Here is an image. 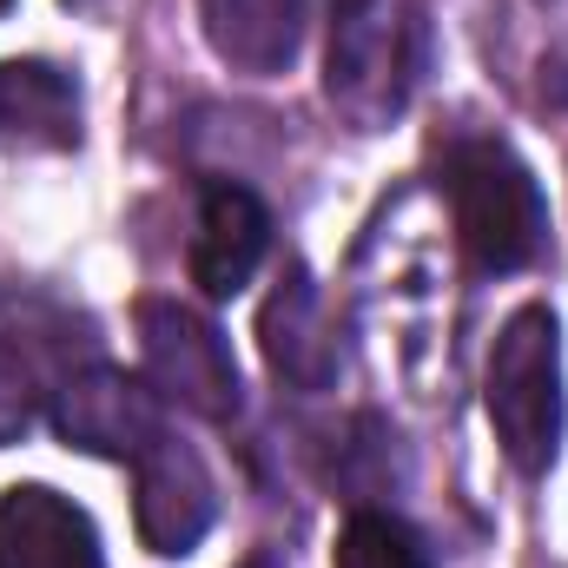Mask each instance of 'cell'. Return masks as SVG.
Listing matches in <instances>:
<instances>
[{"instance_id": "obj_1", "label": "cell", "mask_w": 568, "mask_h": 568, "mask_svg": "<svg viewBox=\"0 0 568 568\" xmlns=\"http://www.w3.org/2000/svg\"><path fill=\"white\" fill-rule=\"evenodd\" d=\"M424 7L417 0H337L324 47V100L357 126L384 133L424 80Z\"/></svg>"}, {"instance_id": "obj_2", "label": "cell", "mask_w": 568, "mask_h": 568, "mask_svg": "<svg viewBox=\"0 0 568 568\" xmlns=\"http://www.w3.org/2000/svg\"><path fill=\"white\" fill-rule=\"evenodd\" d=\"M443 192H449V219L463 239V258L483 278L523 272L542 258L549 245V199L536 185V172L509 152L503 140H463L443 159Z\"/></svg>"}, {"instance_id": "obj_3", "label": "cell", "mask_w": 568, "mask_h": 568, "mask_svg": "<svg viewBox=\"0 0 568 568\" xmlns=\"http://www.w3.org/2000/svg\"><path fill=\"white\" fill-rule=\"evenodd\" d=\"M483 404L503 456L523 476H542L562 449V331L549 304H523L489 351V377H483Z\"/></svg>"}, {"instance_id": "obj_4", "label": "cell", "mask_w": 568, "mask_h": 568, "mask_svg": "<svg viewBox=\"0 0 568 568\" xmlns=\"http://www.w3.org/2000/svg\"><path fill=\"white\" fill-rule=\"evenodd\" d=\"M140 357L145 377L165 404L205 417V424H232L239 417V364H232V344L225 331L179 304V297H145L140 304Z\"/></svg>"}, {"instance_id": "obj_5", "label": "cell", "mask_w": 568, "mask_h": 568, "mask_svg": "<svg viewBox=\"0 0 568 568\" xmlns=\"http://www.w3.org/2000/svg\"><path fill=\"white\" fill-rule=\"evenodd\" d=\"M133 476H140V496H133L140 542L152 556H192L219 516V489H212L205 456L192 443H179L172 429H159L133 456Z\"/></svg>"}, {"instance_id": "obj_6", "label": "cell", "mask_w": 568, "mask_h": 568, "mask_svg": "<svg viewBox=\"0 0 568 568\" xmlns=\"http://www.w3.org/2000/svg\"><path fill=\"white\" fill-rule=\"evenodd\" d=\"M53 429L73 449H93V456H140L165 424H159V397L145 384H133L113 364H87V371L60 377V390H53Z\"/></svg>"}, {"instance_id": "obj_7", "label": "cell", "mask_w": 568, "mask_h": 568, "mask_svg": "<svg viewBox=\"0 0 568 568\" xmlns=\"http://www.w3.org/2000/svg\"><path fill=\"white\" fill-rule=\"evenodd\" d=\"M272 245V212L252 185H232V179H212L199 192V232H192V284L205 297H239L258 258Z\"/></svg>"}, {"instance_id": "obj_8", "label": "cell", "mask_w": 568, "mask_h": 568, "mask_svg": "<svg viewBox=\"0 0 568 568\" xmlns=\"http://www.w3.org/2000/svg\"><path fill=\"white\" fill-rule=\"evenodd\" d=\"M0 568H106L100 529L47 483H13L0 496Z\"/></svg>"}, {"instance_id": "obj_9", "label": "cell", "mask_w": 568, "mask_h": 568, "mask_svg": "<svg viewBox=\"0 0 568 568\" xmlns=\"http://www.w3.org/2000/svg\"><path fill=\"white\" fill-rule=\"evenodd\" d=\"M258 337H265V364L291 390H331V377H337V331H331L324 297H317L304 265H291L278 278V291L265 297Z\"/></svg>"}, {"instance_id": "obj_10", "label": "cell", "mask_w": 568, "mask_h": 568, "mask_svg": "<svg viewBox=\"0 0 568 568\" xmlns=\"http://www.w3.org/2000/svg\"><path fill=\"white\" fill-rule=\"evenodd\" d=\"M311 13H317V0H199L212 53L252 80H272L297 60Z\"/></svg>"}, {"instance_id": "obj_11", "label": "cell", "mask_w": 568, "mask_h": 568, "mask_svg": "<svg viewBox=\"0 0 568 568\" xmlns=\"http://www.w3.org/2000/svg\"><path fill=\"white\" fill-rule=\"evenodd\" d=\"M0 140L67 152L80 145V93L47 60H0Z\"/></svg>"}, {"instance_id": "obj_12", "label": "cell", "mask_w": 568, "mask_h": 568, "mask_svg": "<svg viewBox=\"0 0 568 568\" xmlns=\"http://www.w3.org/2000/svg\"><path fill=\"white\" fill-rule=\"evenodd\" d=\"M331 568H429V549L404 516L357 509V516L344 523V536H337Z\"/></svg>"}, {"instance_id": "obj_13", "label": "cell", "mask_w": 568, "mask_h": 568, "mask_svg": "<svg viewBox=\"0 0 568 568\" xmlns=\"http://www.w3.org/2000/svg\"><path fill=\"white\" fill-rule=\"evenodd\" d=\"M33 424V377H27V351L13 344V331H0V443H20Z\"/></svg>"}, {"instance_id": "obj_14", "label": "cell", "mask_w": 568, "mask_h": 568, "mask_svg": "<svg viewBox=\"0 0 568 568\" xmlns=\"http://www.w3.org/2000/svg\"><path fill=\"white\" fill-rule=\"evenodd\" d=\"M67 7H80V13H100V20H113V13H126L133 0H67Z\"/></svg>"}, {"instance_id": "obj_15", "label": "cell", "mask_w": 568, "mask_h": 568, "mask_svg": "<svg viewBox=\"0 0 568 568\" xmlns=\"http://www.w3.org/2000/svg\"><path fill=\"white\" fill-rule=\"evenodd\" d=\"M239 568H278V562H265V556H252V562H239Z\"/></svg>"}, {"instance_id": "obj_16", "label": "cell", "mask_w": 568, "mask_h": 568, "mask_svg": "<svg viewBox=\"0 0 568 568\" xmlns=\"http://www.w3.org/2000/svg\"><path fill=\"white\" fill-rule=\"evenodd\" d=\"M7 7H13V0H0V13H7Z\"/></svg>"}]
</instances>
